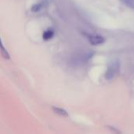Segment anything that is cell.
I'll list each match as a JSON object with an SVG mask.
<instances>
[{"label": "cell", "mask_w": 134, "mask_h": 134, "mask_svg": "<svg viewBox=\"0 0 134 134\" xmlns=\"http://www.w3.org/2000/svg\"><path fill=\"white\" fill-rule=\"evenodd\" d=\"M120 70V62L118 59H115L112 62H111L109 63V65L108 66L106 73L104 74V77L106 80L111 81L112 79H114L118 73H119Z\"/></svg>", "instance_id": "cell-1"}, {"label": "cell", "mask_w": 134, "mask_h": 134, "mask_svg": "<svg viewBox=\"0 0 134 134\" xmlns=\"http://www.w3.org/2000/svg\"><path fill=\"white\" fill-rule=\"evenodd\" d=\"M86 37L90 42V44L93 46H98L101 45L105 43V38L102 36L101 35L97 34H87Z\"/></svg>", "instance_id": "cell-2"}, {"label": "cell", "mask_w": 134, "mask_h": 134, "mask_svg": "<svg viewBox=\"0 0 134 134\" xmlns=\"http://www.w3.org/2000/svg\"><path fill=\"white\" fill-rule=\"evenodd\" d=\"M52 110L55 114H57V115H60L61 117H68V113L67 112V111L63 108L57 107H52Z\"/></svg>", "instance_id": "cell-3"}, {"label": "cell", "mask_w": 134, "mask_h": 134, "mask_svg": "<svg viewBox=\"0 0 134 134\" xmlns=\"http://www.w3.org/2000/svg\"><path fill=\"white\" fill-rule=\"evenodd\" d=\"M0 53H1L2 56L5 59H9V58H10V56H9V54L7 50L5 48V47H4V45H3V43H2V42L1 38H0Z\"/></svg>", "instance_id": "cell-4"}, {"label": "cell", "mask_w": 134, "mask_h": 134, "mask_svg": "<svg viewBox=\"0 0 134 134\" xmlns=\"http://www.w3.org/2000/svg\"><path fill=\"white\" fill-rule=\"evenodd\" d=\"M53 36H54V32L52 29H47L46 31L44 32L42 37L45 40H49L53 37Z\"/></svg>", "instance_id": "cell-5"}, {"label": "cell", "mask_w": 134, "mask_h": 134, "mask_svg": "<svg viewBox=\"0 0 134 134\" xmlns=\"http://www.w3.org/2000/svg\"><path fill=\"white\" fill-rule=\"evenodd\" d=\"M123 5L134 10V0H119Z\"/></svg>", "instance_id": "cell-6"}, {"label": "cell", "mask_w": 134, "mask_h": 134, "mask_svg": "<svg viewBox=\"0 0 134 134\" xmlns=\"http://www.w3.org/2000/svg\"><path fill=\"white\" fill-rule=\"evenodd\" d=\"M42 7H43V5H42V3L35 4V5H34L33 7H32V11H34V12H38V11H39Z\"/></svg>", "instance_id": "cell-7"}, {"label": "cell", "mask_w": 134, "mask_h": 134, "mask_svg": "<svg viewBox=\"0 0 134 134\" xmlns=\"http://www.w3.org/2000/svg\"><path fill=\"white\" fill-rule=\"evenodd\" d=\"M108 128L111 130V132L113 133H115V134H120L121 133L119 132V130H118L116 128H115V127H113V126H108Z\"/></svg>", "instance_id": "cell-8"}]
</instances>
